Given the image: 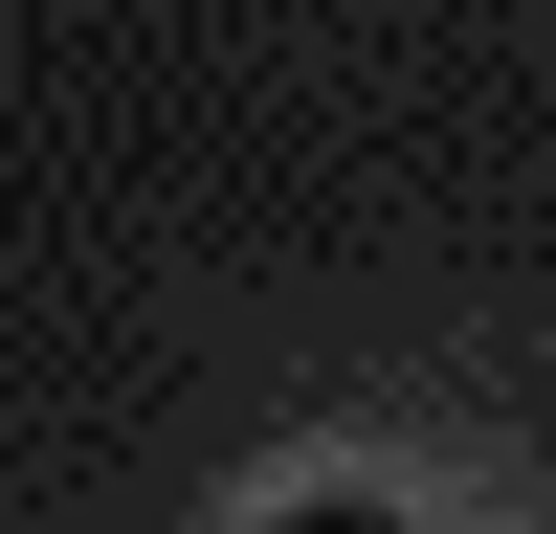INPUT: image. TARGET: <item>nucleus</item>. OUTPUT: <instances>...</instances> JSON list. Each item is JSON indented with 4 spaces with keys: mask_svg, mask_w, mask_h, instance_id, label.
<instances>
[{
    "mask_svg": "<svg viewBox=\"0 0 556 534\" xmlns=\"http://www.w3.org/2000/svg\"><path fill=\"white\" fill-rule=\"evenodd\" d=\"M267 534H401V512H379V490H290Z\"/></svg>",
    "mask_w": 556,
    "mask_h": 534,
    "instance_id": "1",
    "label": "nucleus"
}]
</instances>
